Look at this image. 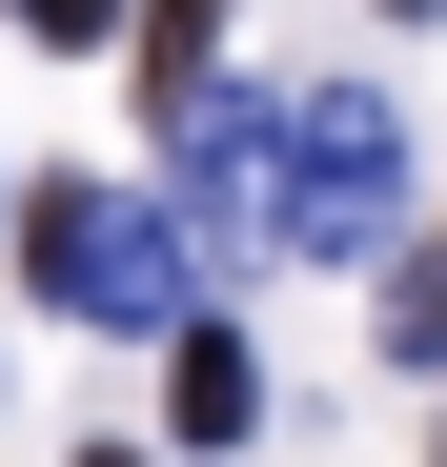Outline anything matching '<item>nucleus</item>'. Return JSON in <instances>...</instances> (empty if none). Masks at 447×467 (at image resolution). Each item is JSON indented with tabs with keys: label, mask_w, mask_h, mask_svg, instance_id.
Returning <instances> with one entry per match:
<instances>
[{
	"label": "nucleus",
	"mask_w": 447,
	"mask_h": 467,
	"mask_svg": "<svg viewBox=\"0 0 447 467\" xmlns=\"http://www.w3.org/2000/svg\"><path fill=\"white\" fill-rule=\"evenodd\" d=\"M102 467H122V447H102Z\"/></svg>",
	"instance_id": "obj_8"
},
{
	"label": "nucleus",
	"mask_w": 447,
	"mask_h": 467,
	"mask_svg": "<svg viewBox=\"0 0 447 467\" xmlns=\"http://www.w3.org/2000/svg\"><path fill=\"white\" fill-rule=\"evenodd\" d=\"M203 21H224V0H142V102H163V122L203 102Z\"/></svg>",
	"instance_id": "obj_4"
},
{
	"label": "nucleus",
	"mask_w": 447,
	"mask_h": 467,
	"mask_svg": "<svg viewBox=\"0 0 447 467\" xmlns=\"http://www.w3.org/2000/svg\"><path fill=\"white\" fill-rule=\"evenodd\" d=\"M407 21H427V0H407Z\"/></svg>",
	"instance_id": "obj_7"
},
{
	"label": "nucleus",
	"mask_w": 447,
	"mask_h": 467,
	"mask_svg": "<svg viewBox=\"0 0 447 467\" xmlns=\"http://www.w3.org/2000/svg\"><path fill=\"white\" fill-rule=\"evenodd\" d=\"M387 203H407V122L387 102H366V82L285 102V142H265V223H285V244H306V265H366Z\"/></svg>",
	"instance_id": "obj_2"
},
{
	"label": "nucleus",
	"mask_w": 447,
	"mask_h": 467,
	"mask_svg": "<svg viewBox=\"0 0 447 467\" xmlns=\"http://www.w3.org/2000/svg\"><path fill=\"white\" fill-rule=\"evenodd\" d=\"M163 427H183V447H244V427H265V366H244V326H183V346H163Z\"/></svg>",
	"instance_id": "obj_3"
},
{
	"label": "nucleus",
	"mask_w": 447,
	"mask_h": 467,
	"mask_svg": "<svg viewBox=\"0 0 447 467\" xmlns=\"http://www.w3.org/2000/svg\"><path fill=\"white\" fill-rule=\"evenodd\" d=\"M21 265H41L61 326H163V346H183V223H163V203H122V183H41V203H21Z\"/></svg>",
	"instance_id": "obj_1"
},
{
	"label": "nucleus",
	"mask_w": 447,
	"mask_h": 467,
	"mask_svg": "<svg viewBox=\"0 0 447 467\" xmlns=\"http://www.w3.org/2000/svg\"><path fill=\"white\" fill-rule=\"evenodd\" d=\"M21 41H122V0H0Z\"/></svg>",
	"instance_id": "obj_6"
},
{
	"label": "nucleus",
	"mask_w": 447,
	"mask_h": 467,
	"mask_svg": "<svg viewBox=\"0 0 447 467\" xmlns=\"http://www.w3.org/2000/svg\"><path fill=\"white\" fill-rule=\"evenodd\" d=\"M387 346H407V366H447V265H407V285H387Z\"/></svg>",
	"instance_id": "obj_5"
}]
</instances>
